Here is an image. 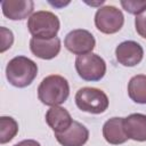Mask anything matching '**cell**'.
<instances>
[{
  "mask_svg": "<svg viewBox=\"0 0 146 146\" xmlns=\"http://www.w3.org/2000/svg\"><path fill=\"white\" fill-rule=\"evenodd\" d=\"M70 95V86L67 80L57 74L46 76L38 87V98L47 106H59Z\"/></svg>",
  "mask_w": 146,
  "mask_h": 146,
  "instance_id": "6da1fadb",
  "label": "cell"
},
{
  "mask_svg": "<svg viewBox=\"0 0 146 146\" xmlns=\"http://www.w3.org/2000/svg\"><path fill=\"white\" fill-rule=\"evenodd\" d=\"M38 74V65L25 56H16L6 66V78L8 82L17 88L30 86Z\"/></svg>",
  "mask_w": 146,
  "mask_h": 146,
  "instance_id": "7a4b0ae2",
  "label": "cell"
},
{
  "mask_svg": "<svg viewBox=\"0 0 146 146\" xmlns=\"http://www.w3.org/2000/svg\"><path fill=\"white\" fill-rule=\"evenodd\" d=\"M60 27L58 17L48 10H39L33 13L27 21L29 32L35 39H54Z\"/></svg>",
  "mask_w": 146,
  "mask_h": 146,
  "instance_id": "3957f363",
  "label": "cell"
},
{
  "mask_svg": "<svg viewBox=\"0 0 146 146\" xmlns=\"http://www.w3.org/2000/svg\"><path fill=\"white\" fill-rule=\"evenodd\" d=\"M74 99L81 111L91 114L104 113L108 107L107 95L98 88L83 87L76 91Z\"/></svg>",
  "mask_w": 146,
  "mask_h": 146,
  "instance_id": "277c9868",
  "label": "cell"
},
{
  "mask_svg": "<svg viewBox=\"0 0 146 146\" xmlns=\"http://www.w3.org/2000/svg\"><path fill=\"white\" fill-rule=\"evenodd\" d=\"M75 70L84 81H99L106 73V63L99 55L89 52L76 57Z\"/></svg>",
  "mask_w": 146,
  "mask_h": 146,
  "instance_id": "5b68a950",
  "label": "cell"
},
{
  "mask_svg": "<svg viewBox=\"0 0 146 146\" xmlns=\"http://www.w3.org/2000/svg\"><path fill=\"white\" fill-rule=\"evenodd\" d=\"M124 23V16L120 9L114 6H104L97 9L95 14V25L98 31L105 34L119 32Z\"/></svg>",
  "mask_w": 146,
  "mask_h": 146,
  "instance_id": "8992f818",
  "label": "cell"
},
{
  "mask_svg": "<svg viewBox=\"0 0 146 146\" xmlns=\"http://www.w3.org/2000/svg\"><path fill=\"white\" fill-rule=\"evenodd\" d=\"M65 48L78 56L89 54L94 50L96 46V40L94 35L83 29H76L68 32L64 39Z\"/></svg>",
  "mask_w": 146,
  "mask_h": 146,
  "instance_id": "52a82bcc",
  "label": "cell"
},
{
  "mask_svg": "<svg viewBox=\"0 0 146 146\" xmlns=\"http://www.w3.org/2000/svg\"><path fill=\"white\" fill-rule=\"evenodd\" d=\"M115 57L121 65L132 67L141 62L144 57V49L136 41H123L115 48Z\"/></svg>",
  "mask_w": 146,
  "mask_h": 146,
  "instance_id": "ba28073f",
  "label": "cell"
},
{
  "mask_svg": "<svg viewBox=\"0 0 146 146\" xmlns=\"http://www.w3.org/2000/svg\"><path fill=\"white\" fill-rule=\"evenodd\" d=\"M55 137L62 146H83L88 141L89 130L82 123L73 121L66 131L55 133Z\"/></svg>",
  "mask_w": 146,
  "mask_h": 146,
  "instance_id": "9c48e42d",
  "label": "cell"
},
{
  "mask_svg": "<svg viewBox=\"0 0 146 146\" xmlns=\"http://www.w3.org/2000/svg\"><path fill=\"white\" fill-rule=\"evenodd\" d=\"M34 2L32 0H3L1 1L2 14L11 21H22L32 15Z\"/></svg>",
  "mask_w": 146,
  "mask_h": 146,
  "instance_id": "30bf717a",
  "label": "cell"
},
{
  "mask_svg": "<svg viewBox=\"0 0 146 146\" xmlns=\"http://www.w3.org/2000/svg\"><path fill=\"white\" fill-rule=\"evenodd\" d=\"M30 49L38 58L52 59L60 51V40L57 36L48 40L32 38L30 40Z\"/></svg>",
  "mask_w": 146,
  "mask_h": 146,
  "instance_id": "8fae6325",
  "label": "cell"
},
{
  "mask_svg": "<svg viewBox=\"0 0 146 146\" xmlns=\"http://www.w3.org/2000/svg\"><path fill=\"white\" fill-rule=\"evenodd\" d=\"M123 128L129 139L136 141H146V115L132 113L123 117Z\"/></svg>",
  "mask_w": 146,
  "mask_h": 146,
  "instance_id": "7c38bea8",
  "label": "cell"
},
{
  "mask_svg": "<svg viewBox=\"0 0 146 146\" xmlns=\"http://www.w3.org/2000/svg\"><path fill=\"white\" fill-rule=\"evenodd\" d=\"M46 122L55 133L66 131L73 123L71 114L60 106H52L46 113Z\"/></svg>",
  "mask_w": 146,
  "mask_h": 146,
  "instance_id": "4fadbf2b",
  "label": "cell"
},
{
  "mask_svg": "<svg viewBox=\"0 0 146 146\" xmlns=\"http://www.w3.org/2000/svg\"><path fill=\"white\" fill-rule=\"evenodd\" d=\"M103 137L108 144L120 145L125 143L129 138L123 128V117H112L103 125Z\"/></svg>",
  "mask_w": 146,
  "mask_h": 146,
  "instance_id": "5bb4252c",
  "label": "cell"
},
{
  "mask_svg": "<svg viewBox=\"0 0 146 146\" xmlns=\"http://www.w3.org/2000/svg\"><path fill=\"white\" fill-rule=\"evenodd\" d=\"M128 95L137 104H146V75L138 74L128 83Z\"/></svg>",
  "mask_w": 146,
  "mask_h": 146,
  "instance_id": "9a60e30c",
  "label": "cell"
},
{
  "mask_svg": "<svg viewBox=\"0 0 146 146\" xmlns=\"http://www.w3.org/2000/svg\"><path fill=\"white\" fill-rule=\"evenodd\" d=\"M18 132V123L10 116L0 117V144L10 141Z\"/></svg>",
  "mask_w": 146,
  "mask_h": 146,
  "instance_id": "2e32d148",
  "label": "cell"
},
{
  "mask_svg": "<svg viewBox=\"0 0 146 146\" xmlns=\"http://www.w3.org/2000/svg\"><path fill=\"white\" fill-rule=\"evenodd\" d=\"M120 3L125 11L136 16L146 10V0H121Z\"/></svg>",
  "mask_w": 146,
  "mask_h": 146,
  "instance_id": "e0dca14e",
  "label": "cell"
},
{
  "mask_svg": "<svg viewBox=\"0 0 146 146\" xmlns=\"http://www.w3.org/2000/svg\"><path fill=\"white\" fill-rule=\"evenodd\" d=\"M14 42V35L13 32L5 26L1 27V52L6 51L8 48L11 47Z\"/></svg>",
  "mask_w": 146,
  "mask_h": 146,
  "instance_id": "ac0fdd59",
  "label": "cell"
},
{
  "mask_svg": "<svg viewBox=\"0 0 146 146\" xmlns=\"http://www.w3.org/2000/svg\"><path fill=\"white\" fill-rule=\"evenodd\" d=\"M135 27H136V31L137 33L146 39V10L141 14H139L138 16H136L135 18Z\"/></svg>",
  "mask_w": 146,
  "mask_h": 146,
  "instance_id": "d6986e66",
  "label": "cell"
},
{
  "mask_svg": "<svg viewBox=\"0 0 146 146\" xmlns=\"http://www.w3.org/2000/svg\"><path fill=\"white\" fill-rule=\"evenodd\" d=\"M14 146H41V145H40V143H38L34 139H25V140H22V141L15 144Z\"/></svg>",
  "mask_w": 146,
  "mask_h": 146,
  "instance_id": "ffe728a7",
  "label": "cell"
}]
</instances>
